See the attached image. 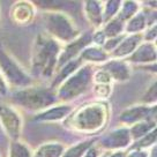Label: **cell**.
Returning a JSON list of instances; mask_svg holds the SVG:
<instances>
[{
  "label": "cell",
  "instance_id": "37",
  "mask_svg": "<svg viewBox=\"0 0 157 157\" xmlns=\"http://www.w3.org/2000/svg\"><path fill=\"white\" fill-rule=\"evenodd\" d=\"M149 157H157L156 146H154V147H151V150L149 151Z\"/></svg>",
  "mask_w": 157,
  "mask_h": 157
},
{
  "label": "cell",
  "instance_id": "7",
  "mask_svg": "<svg viewBox=\"0 0 157 157\" xmlns=\"http://www.w3.org/2000/svg\"><path fill=\"white\" fill-rule=\"evenodd\" d=\"M0 124L13 141H19L22 132V119L14 109L0 104Z\"/></svg>",
  "mask_w": 157,
  "mask_h": 157
},
{
  "label": "cell",
  "instance_id": "1",
  "mask_svg": "<svg viewBox=\"0 0 157 157\" xmlns=\"http://www.w3.org/2000/svg\"><path fill=\"white\" fill-rule=\"evenodd\" d=\"M61 48L59 42L48 34H40L36 38L31 57V74L42 78H50L58 65Z\"/></svg>",
  "mask_w": 157,
  "mask_h": 157
},
{
  "label": "cell",
  "instance_id": "19",
  "mask_svg": "<svg viewBox=\"0 0 157 157\" xmlns=\"http://www.w3.org/2000/svg\"><path fill=\"white\" fill-rule=\"evenodd\" d=\"M155 128H156V120L147 119V120H143V121L132 125V127L128 128V131H129V135L132 137V141H137Z\"/></svg>",
  "mask_w": 157,
  "mask_h": 157
},
{
  "label": "cell",
  "instance_id": "28",
  "mask_svg": "<svg viewBox=\"0 0 157 157\" xmlns=\"http://www.w3.org/2000/svg\"><path fill=\"white\" fill-rule=\"evenodd\" d=\"M157 99V88H156V81H154L151 83V86L147 89V91L143 94L142 103L147 104V105H155Z\"/></svg>",
  "mask_w": 157,
  "mask_h": 157
},
{
  "label": "cell",
  "instance_id": "23",
  "mask_svg": "<svg viewBox=\"0 0 157 157\" xmlns=\"http://www.w3.org/2000/svg\"><path fill=\"white\" fill-rule=\"evenodd\" d=\"M96 142V139H90V140H86L80 143H76L68 149H66L61 157H82L84 152L88 150L89 148L94 146Z\"/></svg>",
  "mask_w": 157,
  "mask_h": 157
},
{
  "label": "cell",
  "instance_id": "34",
  "mask_svg": "<svg viewBox=\"0 0 157 157\" xmlns=\"http://www.w3.org/2000/svg\"><path fill=\"white\" fill-rule=\"evenodd\" d=\"M98 155H99L98 147H96V146H91L87 151L84 152V155L82 157H98Z\"/></svg>",
  "mask_w": 157,
  "mask_h": 157
},
{
  "label": "cell",
  "instance_id": "21",
  "mask_svg": "<svg viewBox=\"0 0 157 157\" xmlns=\"http://www.w3.org/2000/svg\"><path fill=\"white\" fill-rule=\"evenodd\" d=\"M147 25V16L143 12H139L125 25V31L129 35L141 34V31L146 29Z\"/></svg>",
  "mask_w": 157,
  "mask_h": 157
},
{
  "label": "cell",
  "instance_id": "27",
  "mask_svg": "<svg viewBox=\"0 0 157 157\" xmlns=\"http://www.w3.org/2000/svg\"><path fill=\"white\" fill-rule=\"evenodd\" d=\"M10 157H33V154L25 143L20 141H13L10 143Z\"/></svg>",
  "mask_w": 157,
  "mask_h": 157
},
{
  "label": "cell",
  "instance_id": "2",
  "mask_svg": "<svg viewBox=\"0 0 157 157\" xmlns=\"http://www.w3.org/2000/svg\"><path fill=\"white\" fill-rule=\"evenodd\" d=\"M109 117L105 103H90L78 109L67 120L66 125L81 133H94L103 127Z\"/></svg>",
  "mask_w": 157,
  "mask_h": 157
},
{
  "label": "cell",
  "instance_id": "18",
  "mask_svg": "<svg viewBox=\"0 0 157 157\" xmlns=\"http://www.w3.org/2000/svg\"><path fill=\"white\" fill-rule=\"evenodd\" d=\"M78 59L82 63H106L109 56L102 48L88 46L80 53Z\"/></svg>",
  "mask_w": 157,
  "mask_h": 157
},
{
  "label": "cell",
  "instance_id": "33",
  "mask_svg": "<svg viewBox=\"0 0 157 157\" xmlns=\"http://www.w3.org/2000/svg\"><path fill=\"white\" fill-rule=\"evenodd\" d=\"M125 157H149V151L143 149H132Z\"/></svg>",
  "mask_w": 157,
  "mask_h": 157
},
{
  "label": "cell",
  "instance_id": "6",
  "mask_svg": "<svg viewBox=\"0 0 157 157\" xmlns=\"http://www.w3.org/2000/svg\"><path fill=\"white\" fill-rule=\"evenodd\" d=\"M0 74L4 78L5 82L7 81L12 86L20 89L30 87L33 82V78L16 64L14 59L8 56L1 43H0Z\"/></svg>",
  "mask_w": 157,
  "mask_h": 157
},
{
  "label": "cell",
  "instance_id": "26",
  "mask_svg": "<svg viewBox=\"0 0 157 157\" xmlns=\"http://www.w3.org/2000/svg\"><path fill=\"white\" fill-rule=\"evenodd\" d=\"M155 143H156V128L152 129L151 132L148 133L147 135L141 137L140 140L135 141L131 146L129 150H132V149H143V150H147L148 148L154 147Z\"/></svg>",
  "mask_w": 157,
  "mask_h": 157
},
{
  "label": "cell",
  "instance_id": "29",
  "mask_svg": "<svg viewBox=\"0 0 157 157\" xmlns=\"http://www.w3.org/2000/svg\"><path fill=\"white\" fill-rule=\"evenodd\" d=\"M94 91L98 97H109L111 94V83H96L94 86Z\"/></svg>",
  "mask_w": 157,
  "mask_h": 157
},
{
  "label": "cell",
  "instance_id": "25",
  "mask_svg": "<svg viewBox=\"0 0 157 157\" xmlns=\"http://www.w3.org/2000/svg\"><path fill=\"white\" fill-rule=\"evenodd\" d=\"M121 6V1H117V0H110L106 2H103V22L106 23L113 17H116L119 13Z\"/></svg>",
  "mask_w": 157,
  "mask_h": 157
},
{
  "label": "cell",
  "instance_id": "8",
  "mask_svg": "<svg viewBox=\"0 0 157 157\" xmlns=\"http://www.w3.org/2000/svg\"><path fill=\"white\" fill-rule=\"evenodd\" d=\"M99 147L104 148L106 150H120L124 148H127L132 144V137L129 135V131L126 127H120L114 129L112 132L106 133L105 135L96 140Z\"/></svg>",
  "mask_w": 157,
  "mask_h": 157
},
{
  "label": "cell",
  "instance_id": "14",
  "mask_svg": "<svg viewBox=\"0 0 157 157\" xmlns=\"http://www.w3.org/2000/svg\"><path fill=\"white\" fill-rule=\"evenodd\" d=\"M72 112V106L68 104H61V105H54L46 109L42 112L37 113L34 117L35 121L45 123V121H59L61 119L69 116Z\"/></svg>",
  "mask_w": 157,
  "mask_h": 157
},
{
  "label": "cell",
  "instance_id": "17",
  "mask_svg": "<svg viewBox=\"0 0 157 157\" xmlns=\"http://www.w3.org/2000/svg\"><path fill=\"white\" fill-rule=\"evenodd\" d=\"M82 66V61L78 59V57L76 59H73L68 61L67 64H65L63 67H60V71L56 74L53 81H52V86L51 88H54V87H59L60 84L64 82L67 78H69L73 73H75L80 67Z\"/></svg>",
  "mask_w": 157,
  "mask_h": 157
},
{
  "label": "cell",
  "instance_id": "16",
  "mask_svg": "<svg viewBox=\"0 0 157 157\" xmlns=\"http://www.w3.org/2000/svg\"><path fill=\"white\" fill-rule=\"evenodd\" d=\"M84 14L89 20V22L99 28L103 25V2L102 1H86L83 2Z\"/></svg>",
  "mask_w": 157,
  "mask_h": 157
},
{
  "label": "cell",
  "instance_id": "35",
  "mask_svg": "<svg viewBox=\"0 0 157 157\" xmlns=\"http://www.w3.org/2000/svg\"><path fill=\"white\" fill-rule=\"evenodd\" d=\"M6 95H7V84L0 74V96H6Z\"/></svg>",
  "mask_w": 157,
  "mask_h": 157
},
{
  "label": "cell",
  "instance_id": "9",
  "mask_svg": "<svg viewBox=\"0 0 157 157\" xmlns=\"http://www.w3.org/2000/svg\"><path fill=\"white\" fill-rule=\"evenodd\" d=\"M90 43H93V34L91 33H84L82 36H78L76 39H74L73 42L67 43L64 51L60 52V54H59L57 67L60 68L65 64H67L68 61L76 59L78 56H80V53L86 48H88Z\"/></svg>",
  "mask_w": 157,
  "mask_h": 157
},
{
  "label": "cell",
  "instance_id": "36",
  "mask_svg": "<svg viewBox=\"0 0 157 157\" xmlns=\"http://www.w3.org/2000/svg\"><path fill=\"white\" fill-rule=\"evenodd\" d=\"M125 156H126V154H125V152L118 150V151L111 152V154H109V155H105L104 157H125Z\"/></svg>",
  "mask_w": 157,
  "mask_h": 157
},
{
  "label": "cell",
  "instance_id": "11",
  "mask_svg": "<svg viewBox=\"0 0 157 157\" xmlns=\"http://www.w3.org/2000/svg\"><path fill=\"white\" fill-rule=\"evenodd\" d=\"M108 74L111 80L124 82L131 78V67L121 59H112L109 60L102 66V68Z\"/></svg>",
  "mask_w": 157,
  "mask_h": 157
},
{
  "label": "cell",
  "instance_id": "20",
  "mask_svg": "<svg viewBox=\"0 0 157 157\" xmlns=\"http://www.w3.org/2000/svg\"><path fill=\"white\" fill-rule=\"evenodd\" d=\"M64 151V144L58 142H48L42 144L35 151L33 157H61Z\"/></svg>",
  "mask_w": 157,
  "mask_h": 157
},
{
  "label": "cell",
  "instance_id": "4",
  "mask_svg": "<svg viewBox=\"0 0 157 157\" xmlns=\"http://www.w3.org/2000/svg\"><path fill=\"white\" fill-rule=\"evenodd\" d=\"M93 66L82 65L58 87L57 98L60 101H71L84 94L93 84Z\"/></svg>",
  "mask_w": 157,
  "mask_h": 157
},
{
  "label": "cell",
  "instance_id": "24",
  "mask_svg": "<svg viewBox=\"0 0 157 157\" xmlns=\"http://www.w3.org/2000/svg\"><path fill=\"white\" fill-rule=\"evenodd\" d=\"M137 13H139V4L137 2H135V1H125V2H121L117 17L121 20L126 25V22H128Z\"/></svg>",
  "mask_w": 157,
  "mask_h": 157
},
{
  "label": "cell",
  "instance_id": "22",
  "mask_svg": "<svg viewBox=\"0 0 157 157\" xmlns=\"http://www.w3.org/2000/svg\"><path fill=\"white\" fill-rule=\"evenodd\" d=\"M123 31H125V23L120 19H118L117 16L106 22L103 28V33L106 39L121 36Z\"/></svg>",
  "mask_w": 157,
  "mask_h": 157
},
{
  "label": "cell",
  "instance_id": "3",
  "mask_svg": "<svg viewBox=\"0 0 157 157\" xmlns=\"http://www.w3.org/2000/svg\"><path fill=\"white\" fill-rule=\"evenodd\" d=\"M12 101L20 106L33 111L46 110L53 106L58 101L57 95L46 88H36V87H27L16 90L12 94Z\"/></svg>",
  "mask_w": 157,
  "mask_h": 157
},
{
  "label": "cell",
  "instance_id": "13",
  "mask_svg": "<svg viewBox=\"0 0 157 157\" xmlns=\"http://www.w3.org/2000/svg\"><path fill=\"white\" fill-rule=\"evenodd\" d=\"M142 40V34L129 35L124 37L117 48L111 52V57L114 59H121L131 56L137 49V46L141 44Z\"/></svg>",
  "mask_w": 157,
  "mask_h": 157
},
{
  "label": "cell",
  "instance_id": "12",
  "mask_svg": "<svg viewBox=\"0 0 157 157\" xmlns=\"http://www.w3.org/2000/svg\"><path fill=\"white\" fill-rule=\"evenodd\" d=\"M156 46L154 43L148 42L139 45L137 49L128 57L129 63L132 64H156Z\"/></svg>",
  "mask_w": 157,
  "mask_h": 157
},
{
  "label": "cell",
  "instance_id": "5",
  "mask_svg": "<svg viewBox=\"0 0 157 157\" xmlns=\"http://www.w3.org/2000/svg\"><path fill=\"white\" fill-rule=\"evenodd\" d=\"M44 21L48 35L57 42L60 40L71 43L80 36V31L74 27L71 19L64 13L48 12L44 15Z\"/></svg>",
  "mask_w": 157,
  "mask_h": 157
},
{
  "label": "cell",
  "instance_id": "15",
  "mask_svg": "<svg viewBox=\"0 0 157 157\" xmlns=\"http://www.w3.org/2000/svg\"><path fill=\"white\" fill-rule=\"evenodd\" d=\"M35 8L31 2H16L12 7L10 16L16 25H25L31 22L34 17Z\"/></svg>",
  "mask_w": 157,
  "mask_h": 157
},
{
  "label": "cell",
  "instance_id": "32",
  "mask_svg": "<svg viewBox=\"0 0 157 157\" xmlns=\"http://www.w3.org/2000/svg\"><path fill=\"white\" fill-rule=\"evenodd\" d=\"M105 40H106V37H105V35H104L103 30H97V31H95L93 34V42L95 43L96 46H103L104 43H105Z\"/></svg>",
  "mask_w": 157,
  "mask_h": 157
},
{
  "label": "cell",
  "instance_id": "30",
  "mask_svg": "<svg viewBox=\"0 0 157 157\" xmlns=\"http://www.w3.org/2000/svg\"><path fill=\"white\" fill-rule=\"evenodd\" d=\"M125 37V36H118V37H113V38H108L106 40H105V43H104V45L102 46V49L105 51V52H112L113 50L116 49L118 46V44L123 40V38Z\"/></svg>",
  "mask_w": 157,
  "mask_h": 157
},
{
  "label": "cell",
  "instance_id": "10",
  "mask_svg": "<svg viewBox=\"0 0 157 157\" xmlns=\"http://www.w3.org/2000/svg\"><path fill=\"white\" fill-rule=\"evenodd\" d=\"M155 113L156 105H136L126 109L119 116V120L126 125H134L147 119H155Z\"/></svg>",
  "mask_w": 157,
  "mask_h": 157
},
{
  "label": "cell",
  "instance_id": "31",
  "mask_svg": "<svg viewBox=\"0 0 157 157\" xmlns=\"http://www.w3.org/2000/svg\"><path fill=\"white\" fill-rule=\"evenodd\" d=\"M156 25H150L148 30L146 31V34L142 35V38L144 42H148V43H154L155 39H156Z\"/></svg>",
  "mask_w": 157,
  "mask_h": 157
}]
</instances>
